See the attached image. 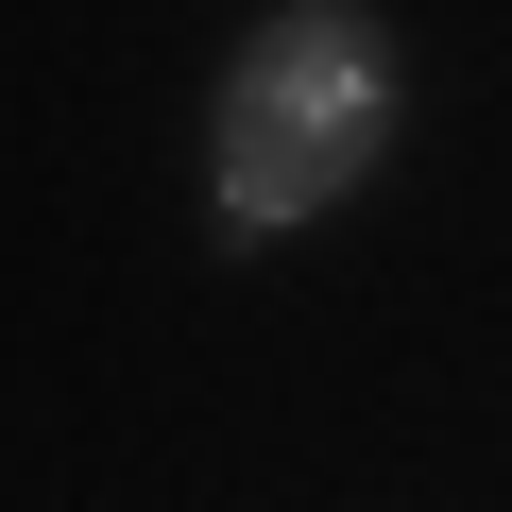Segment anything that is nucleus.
I'll list each match as a JSON object with an SVG mask.
<instances>
[{
    "label": "nucleus",
    "mask_w": 512,
    "mask_h": 512,
    "mask_svg": "<svg viewBox=\"0 0 512 512\" xmlns=\"http://www.w3.org/2000/svg\"><path fill=\"white\" fill-rule=\"evenodd\" d=\"M376 154H393V52H376V18L291 0V18H256V35H239L222 120H205L222 239H291V222H325Z\"/></svg>",
    "instance_id": "nucleus-1"
}]
</instances>
